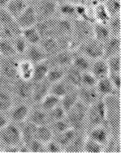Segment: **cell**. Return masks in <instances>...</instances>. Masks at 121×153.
Returning <instances> with one entry per match:
<instances>
[{
  "mask_svg": "<svg viewBox=\"0 0 121 153\" xmlns=\"http://www.w3.org/2000/svg\"><path fill=\"white\" fill-rule=\"evenodd\" d=\"M30 109L28 105L21 104L17 105L11 112V117L15 123H22L28 118Z\"/></svg>",
  "mask_w": 121,
  "mask_h": 153,
  "instance_id": "obj_28",
  "label": "cell"
},
{
  "mask_svg": "<svg viewBox=\"0 0 121 153\" xmlns=\"http://www.w3.org/2000/svg\"><path fill=\"white\" fill-rule=\"evenodd\" d=\"M25 52L28 58L27 60L31 62L33 64H37L41 62L45 61L46 58L47 57V54L45 53V51L37 45H31L29 47L27 48Z\"/></svg>",
  "mask_w": 121,
  "mask_h": 153,
  "instance_id": "obj_12",
  "label": "cell"
},
{
  "mask_svg": "<svg viewBox=\"0 0 121 153\" xmlns=\"http://www.w3.org/2000/svg\"><path fill=\"white\" fill-rule=\"evenodd\" d=\"M81 74L82 72L76 68L71 67L67 70V72H65L64 76L67 79L68 84L76 88H79L81 86Z\"/></svg>",
  "mask_w": 121,
  "mask_h": 153,
  "instance_id": "obj_29",
  "label": "cell"
},
{
  "mask_svg": "<svg viewBox=\"0 0 121 153\" xmlns=\"http://www.w3.org/2000/svg\"><path fill=\"white\" fill-rule=\"evenodd\" d=\"M72 34L74 39L79 42H84L93 38V22L82 19H75L72 20Z\"/></svg>",
  "mask_w": 121,
  "mask_h": 153,
  "instance_id": "obj_4",
  "label": "cell"
},
{
  "mask_svg": "<svg viewBox=\"0 0 121 153\" xmlns=\"http://www.w3.org/2000/svg\"><path fill=\"white\" fill-rule=\"evenodd\" d=\"M13 104L12 98L8 92L0 90V112H6L11 109Z\"/></svg>",
  "mask_w": 121,
  "mask_h": 153,
  "instance_id": "obj_42",
  "label": "cell"
},
{
  "mask_svg": "<svg viewBox=\"0 0 121 153\" xmlns=\"http://www.w3.org/2000/svg\"><path fill=\"white\" fill-rule=\"evenodd\" d=\"M13 43L7 39H0V55L5 58H11L16 54Z\"/></svg>",
  "mask_w": 121,
  "mask_h": 153,
  "instance_id": "obj_36",
  "label": "cell"
},
{
  "mask_svg": "<svg viewBox=\"0 0 121 153\" xmlns=\"http://www.w3.org/2000/svg\"><path fill=\"white\" fill-rule=\"evenodd\" d=\"M49 112H50L49 116H50L51 119H52L53 122L54 121H58V120L64 119L66 114H67L64 109L62 107V105H59L55 106V108H53Z\"/></svg>",
  "mask_w": 121,
  "mask_h": 153,
  "instance_id": "obj_46",
  "label": "cell"
},
{
  "mask_svg": "<svg viewBox=\"0 0 121 153\" xmlns=\"http://www.w3.org/2000/svg\"><path fill=\"white\" fill-rule=\"evenodd\" d=\"M107 62L108 68H109V72L120 73L121 59L120 54L112 56L109 59H107Z\"/></svg>",
  "mask_w": 121,
  "mask_h": 153,
  "instance_id": "obj_43",
  "label": "cell"
},
{
  "mask_svg": "<svg viewBox=\"0 0 121 153\" xmlns=\"http://www.w3.org/2000/svg\"><path fill=\"white\" fill-rule=\"evenodd\" d=\"M21 36L25 38L28 44L30 45H38L42 41V37L40 36L36 26L23 29Z\"/></svg>",
  "mask_w": 121,
  "mask_h": 153,
  "instance_id": "obj_25",
  "label": "cell"
},
{
  "mask_svg": "<svg viewBox=\"0 0 121 153\" xmlns=\"http://www.w3.org/2000/svg\"><path fill=\"white\" fill-rule=\"evenodd\" d=\"M10 0H0V8H5Z\"/></svg>",
  "mask_w": 121,
  "mask_h": 153,
  "instance_id": "obj_55",
  "label": "cell"
},
{
  "mask_svg": "<svg viewBox=\"0 0 121 153\" xmlns=\"http://www.w3.org/2000/svg\"><path fill=\"white\" fill-rule=\"evenodd\" d=\"M13 45H14L15 50L17 53H25L26 50L28 48V43L26 42L25 38L21 36V34L19 36H16L13 38Z\"/></svg>",
  "mask_w": 121,
  "mask_h": 153,
  "instance_id": "obj_45",
  "label": "cell"
},
{
  "mask_svg": "<svg viewBox=\"0 0 121 153\" xmlns=\"http://www.w3.org/2000/svg\"><path fill=\"white\" fill-rule=\"evenodd\" d=\"M87 111L88 123L92 127L102 126L107 118V106L103 100H99L91 105Z\"/></svg>",
  "mask_w": 121,
  "mask_h": 153,
  "instance_id": "obj_1",
  "label": "cell"
},
{
  "mask_svg": "<svg viewBox=\"0 0 121 153\" xmlns=\"http://www.w3.org/2000/svg\"><path fill=\"white\" fill-rule=\"evenodd\" d=\"M34 85L30 83V81L21 80L18 82L16 85V93L17 97L22 100H27L28 98L32 97Z\"/></svg>",
  "mask_w": 121,
  "mask_h": 153,
  "instance_id": "obj_20",
  "label": "cell"
},
{
  "mask_svg": "<svg viewBox=\"0 0 121 153\" xmlns=\"http://www.w3.org/2000/svg\"><path fill=\"white\" fill-rule=\"evenodd\" d=\"M83 43V55L85 56L87 59L96 60L103 57V43L97 41L94 38H91Z\"/></svg>",
  "mask_w": 121,
  "mask_h": 153,
  "instance_id": "obj_6",
  "label": "cell"
},
{
  "mask_svg": "<svg viewBox=\"0 0 121 153\" xmlns=\"http://www.w3.org/2000/svg\"><path fill=\"white\" fill-rule=\"evenodd\" d=\"M53 138V131L46 125H42L37 126V131L35 134V139L39 140L43 143H47L52 140Z\"/></svg>",
  "mask_w": 121,
  "mask_h": 153,
  "instance_id": "obj_30",
  "label": "cell"
},
{
  "mask_svg": "<svg viewBox=\"0 0 121 153\" xmlns=\"http://www.w3.org/2000/svg\"><path fill=\"white\" fill-rule=\"evenodd\" d=\"M83 151L88 153H100L103 151V146L88 137L84 139Z\"/></svg>",
  "mask_w": 121,
  "mask_h": 153,
  "instance_id": "obj_41",
  "label": "cell"
},
{
  "mask_svg": "<svg viewBox=\"0 0 121 153\" xmlns=\"http://www.w3.org/2000/svg\"><path fill=\"white\" fill-rule=\"evenodd\" d=\"M33 5L36 11L37 22L55 17L59 7V3L55 0H37Z\"/></svg>",
  "mask_w": 121,
  "mask_h": 153,
  "instance_id": "obj_2",
  "label": "cell"
},
{
  "mask_svg": "<svg viewBox=\"0 0 121 153\" xmlns=\"http://www.w3.org/2000/svg\"><path fill=\"white\" fill-rule=\"evenodd\" d=\"M50 83L47 80H42L36 83L34 86L32 98L34 102L40 103L44 98L49 94L50 91Z\"/></svg>",
  "mask_w": 121,
  "mask_h": 153,
  "instance_id": "obj_11",
  "label": "cell"
},
{
  "mask_svg": "<svg viewBox=\"0 0 121 153\" xmlns=\"http://www.w3.org/2000/svg\"><path fill=\"white\" fill-rule=\"evenodd\" d=\"M28 5L29 3L26 0H10L5 9L15 19H16Z\"/></svg>",
  "mask_w": 121,
  "mask_h": 153,
  "instance_id": "obj_18",
  "label": "cell"
},
{
  "mask_svg": "<svg viewBox=\"0 0 121 153\" xmlns=\"http://www.w3.org/2000/svg\"><path fill=\"white\" fill-rule=\"evenodd\" d=\"M40 43L42 45L41 47L47 55L54 56L60 50H62L56 37L51 36V37L42 38Z\"/></svg>",
  "mask_w": 121,
  "mask_h": 153,
  "instance_id": "obj_13",
  "label": "cell"
},
{
  "mask_svg": "<svg viewBox=\"0 0 121 153\" xmlns=\"http://www.w3.org/2000/svg\"><path fill=\"white\" fill-rule=\"evenodd\" d=\"M5 152H19V148L17 146H7Z\"/></svg>",
  "mask_w": 121,
  "mask_h": 153,
  "instance_id": "obj_54",
  "label": "cell"
},
{
  "mask_svg": "<svg viewBox=\"0 0 121 153\" xmlns=\"http://www.w3.org/2000/svg\"><path fill=\"white\" fill-rule=\"evenodd\" d=\"M72 59L73 55L69 50H62L54 55V62L59 67H69L72 63Z\"/></svg>",
  "mask_w": 121,
  "mask_h": 153,
  "instance_id": "obj_21",
  "label": "cell"
},
{
  "mask_svg": "<svg viewBox=\"0 0 121 153\" xmlns=\"http://www.w3.org/2000/svg\"><path fill=\"white\" fill-rule=\"evenodd\" d=\"M49 70H50L49 64H47L45 61L37 63L36 66H34L32 80L34 81V83H37V82L46 79Z\"/></svg>",
  "mask_w": 121,
  "mask_h": 153,
  "instance_id": "obj_22",
  "label": "cell"
},
{
  "mask_svg": "<svg viewBox=\"0 0 121 153\" xmlns=\"http://www.w3.org/2000/svg\"><path fill=\"white\" fill-rule=\"evenodd\" d=\"M69 92V89L67 85V84L62 80L56 82V83H54L50 86V91L49 93L57 97L61 98L67 94Z\"/></svg>",
  "mask_w": 121,
  "mask_h": 153,
  "instance_id": "obj_34",
  "label": "cell"
},
{
  "mask_svg": "<svg viewBox=\"0 0 121 153\" xmlns=\"http://www.w3.org/2000/svg\"><path fill=\"white\" fill-rule=\"evenodd\" d=\"M87 111L88 106L80 100H77V102L66 114L71 126L75 129L80 127L86 119Z\"/></svg>",
  "mask_w": 121,
  "mask_h": 153,
  "instance_id": "obj_3",
  "label": "cell"
},
{
  "mask_svg": "<svg viewBox=\"0 0 121 153\" xmlns=\"http://www.w3.org/2000/svg\"><path fill=\"white\" fill-rule=\"evenodd\" d=\"M28 147V149H29V152H31L41 153L46 152L45 143H43L39 140H37V139H33L31 142L29 143Z\"/></svg>",
  "mask_w": 121,
  "mask_h": 153,
  "instance_id": "obj_48",
  "label": "cell"
},
{
  "mask_svg": "<svg viewBox=\"0 0 121 153\" xmlns=\"http://www.w3.org/2000/svg\"><path fill=\"white\" fill-rule=\"evenodd\" d=\"M55 37L56 36H70L72 34V20H69L68 18L64 17H55Z\"/></svg>",
  "mask_w": 121,
  "mask_h": 153,
  "instance_id": "obj_9",
  "label": "cell"
},
{
  "mask_svg": "<svg viewBox=\"0 0 121 153\" xmlns=\"http://www.w3.org/2000/svg\"><path fill=\"white\" fill-rule=\"evenodd\" d=\"M90 70H91L90 72L93 74V76L98 80L102 78L107 77L109 74V68L107 66V61L101 59H96L92 67H90Z\"/></svg>",
  "mask_w": 121,
  "mask_h": 153,
  "instance_id": "obj_15",
  "label": "cell"
},
{
  "mask_svg": "<svg viewBox=\"0 0 121 153\" xmlns=\"http://www.w3.org/2000/svg\"><path fill=\"white\" fill-rule=\"evenodd\" d=\"M103 4L111 17L120 15V0H106Z\"/></svg>",
  "mask_w": 121,
  "mask_h": 153,
  "instance_id": "obj_40",
  "label": "cell"
},
{
  "mask_svg": "<svg viewBox=\"0 0 121 153\" xmlns=\"http://www.w3.org/2000/svg\"><path fill=\"white\" fill-rule=\"evenodd\" d=\"M76 136L77 135H76V129L73 128V127H70L68 130L57 134L56 142L62 148H66Z\"/></svg>",
  "mask_w": 121,
  "mask_h": 153,
  "instance_id": "obj_27",
  "label": "cell"
},
{
  "mask_svg": "<svg viewBox=\"0 0 121 153\" xmlns=\"http://www.w3.org/2000/svg\"><path fill=\"white\" fill-rule=\"evenodd\" d=\"M7 123H8L7 119L3 115L0 114V130H1L2 128H3V127L7 124Z\"/></svg>",
  "mask_w": 121,
  "mask_h": 153,
  "instance_id": "obj_53",
  "label": "cell"
},
{
  "mask_svg": "<svg viewBox=\"0 0 121 153\" xmlns=\"http://www.w3.org/2000/svg\"><path fill=\"white\" fill-rule=\"evenodd\" d=\"M46 152L51 153H58L62 152V147L56 141L51 140L50 142L46 143Z\"/></svg>",
  "mask_w": 121,
  "mask_h": 153,
  "instance_id": "obj_51",
  "label": "cell"
},
{
  "mask_svg": "<svg viewBox=\"0 0 121 153\" xmlns=\"http://www.w3.org/2000/svg\"><path fill=\"white\" fill-rule=\"evenodd\" d=\"M107 27L110 30L111 35L115 36H120L121 32V20L120 15L111 16L107 24Z\"/></svg>",
  "mask_w": 121,
  "mask_h": 153,
  "instance_id": "obj_38",
  "label": "cell"
},
{
  "mask_svg": "<svg viewBox=\"0 0 121 153\" xmlns=\"http://www.w3.org/2000/svg\"><path fill=\"white\" fill-rule=\"evenodd\" d=\"M95 87L99 95L103 96H113L116 94V92L117 91L108 76L99 79Z\"/></svg>",
  "mask_w": 121,
  "mask_h": 153,
  "instance_id": "obj_19",
  "label": "cell"
},
{
  "mask_svg": "<svg viewBox=\"0 0 121 153\" xmlns=\"http://www.w3.org/2000/svg\"><path fill=\"white\" fill-rule=\"evenodd\" d=\"M26 1H27V2H28L29 4H30V3H31V2H36L37 0H26Z\"/></svg>",
  "mask_w": 121,
  "mask_h": 153,
  "instance_id": "obj_59",
  "label": "cell"
},
{
  "mask_svg": "<svg viewBox=\"0 0 121 153\" xmlns=\"http://www.w3.org/2000/svg\"><path fill=\"white\" fill-rule=\"evenodd\" d=\"M106 0H91L92 3H104Z\"/></svg>",
  "mask_w": 121,
  "mask_h": 153,
  "instance_id": "obj_57",
  "label": "cell"
},
{
  "mask_svg": "<svg viewBox=\"0 0 121 153\" xmlns=\"http://www.w3.org/2000/svg\"><path fill=\"white\" fill-rule=\"evenodd\" d=\"M65 2L72 3L75 6H88L89 3H91V0H66Z\"/></svg>",
  "mask_w": 121,
  "mask_h": 153,
  "instance_id": "obj_52",
  "label": "cell"
},
{
  "mask_svg": "<svg viewBox=\"0 0 121 153\" xmlns=\"http://www.w3.org/2000/svg\"><path fill=\"white\" fill-rule=\"evenodd\" d=\"M55 1H56L57 3H59V4H61V3H64L66 0H55Z\"/></svg>",
  "mask_w": 121,
  "mask_h": 153,
  "instance_id": "obj_58",
  "label": "cell"
},
{
  "mask_svg": "<svg viewBox=\"0 0 121 153\" xmlns=\"http://www.w3.org/2000/svg\"><path fill=\"white\" fill-rule=\"evenodd\" d=\"M64 75L65 71L63 69V67H53V68H50L46 79L50 84H54L62 80L64 77Z\"/></svg>",
  "mask_w": 121,
  "mask_h": 153,
  "instance_id": "obj_37",
  "label": "cell"
},
{
  "mask_svg": "<svg viewBox=\"0 0 121 153\" xmlns=\"http://www.w3.org/2000/svg\"><path fill=\"white\" fill-rule=\"evenodd\" d=\"M79 100L78 97V93L77 92H69L67 94L63 96L61 99H60V102H61V105L64 109L66 113L69 110V109L77 102V100Z\"/></svg>",
  "mask_w": 121,
  "mask_h": 153,
  "instance_id": "obj_35",
  "label": "cell"
},
{
  "mask_svg": "<svg viewBox=\"0 0 121 153\" xmlns=\"http://www.w3.org/2000/svg\"><path fill=\"white\" fill-rule=\"evenodd\" d=\"M89 138L93 139L97 143H99L102 146H104L109 141V134L108 132L104 128L102 125L98 126L95 127H93L89 134Z\"/></svg>",
  "mask_w": 121,
  "mask_h": 153,
  "instance_id": "obj_16",
  "label": "cell"
},
{
  "mask_svg": "<svg viewBox=\"0 0 121 153\" xmlns=\"http://www.w3.org/2000/svg\"><path fill=\"white\" fill-rule=\"evenodd\" d=\"M98 79L93 76L91 72L85 71L81 74V86L95 87Z\"/></svg>",
  "mask_w": 121,
  "mask_h": 153,
  "instance_id": "obj_47",
  "label": "cell"
},
{
  "mask_svg": "<svg viewBox=\"0 0 121 153\" xmlns=\"http://www.w3.org/2000/svg\"><path fill=\"white\" fill-rule=\"evenodd\" d=\"M37 131V126L34 125L30 122H28L21 131V135H22V141L25 143V144L28 145L33 139H35V134Z\"/></svg>",
  "mask_w": 121,
  "mask_h": 153,
  "instance_id": "obj_32",
  "label": "cell"
},
{
  "mask_svg": "<svg viewBox=\"0 0 121 153\" xmlns=\"http://www.w3.org/2000/svg\"><path fill=\"white\" fill-rule=\"evenodd\" d=\"M52 127L57 134L61 133L63 131L68 130V128L72 127L68 121H65L64 119L58 120V121H54Z\"/></svg>",
  "mask_w": 121,
  "mask_h": 153,
  "instance_id": "obj_49",
  "label": "cell"
},
{
  "mask_svg": "<svg viewBox=\"0 0 121 153\" xmlns=\"http://www.w3.org/2000/svg\"><path fill=\"white\" fill-rule=\"evenodd\" d=\"M93 4V19L94 22L102 23L107 25L110 20V15L108 14L107 9L103 3H92Z\"/></svg>",
  "mask_w": 121,
  "mask_h": 153,
  "instance_id": "obj_17",
  "label": "cell"
},
{
  "mask_svg": "<svg viewBox=\"0 0 121 153\" xmlns=\"http://www.w3.org/2000/svg\"><path fill=\"white\" fill-rule=\"evenodd\" d=\"M108 78L110 79L111 83L116 88L117 91L120 90L121 88V76L120 73H115V72H109L108 74Z\"/></svg>",
  "mask_w": 121,
  "mask_h": 153,
  "instance_id": "obj_50",
  "label": "cell"
},
{
  "mask_svg": "<svg viewBox=\"0 0 121 153\" xmlns=\"http://www.w3.org/2000/svg\"><path fill=\"white\" fill-rule=\"evenodd\" d=\"M84 139L81 138H77L76 137L75 139L66 147V152H80L83 151V147H84Z\"/></svg>",
  "mask_w": 121,
  "mask_h": 153,
  "instance_id": "obj_44",
  "label": "cell"
},
{
  "mask_svg": "<svg viewBox=\"0 0 121 153\" xmlns=\"http://www.w3.org/2000/svg\"><path fill=\"white\" fill-rule=\"evenodd\" d=\"M33 71L34 64L28 60H23L18 64V76H20L22 80H31Z\"/></svg>",
  "mask_w": 121,
  "mask_h": 153,
  "instance_id": "obj_23",
  "label": "cell"
},
{
  "mask_svg": "<svg viewBox=\"0 0 121 153\" xmlns=\"http://www.w3.org/2000/svg\"><path fill=\"white\" fill-rule=\"evenodd\" d=\"M58 12H59L60 16L68 18L69 20H73L77 19V11H76V6L69 3L68 2L59 4Z\"/></svg>",
  "mask_w": 121,
  "mask_h": 153,
  "instance_id": "obj_24",
  "label": "cell"
},
{
  "mask_svg": "<svg viewBox=\"0 0 121 153\" xmlns=\"http://www.w3.org/2000/svg\"><path fill=\"white\" fill-rule=\"evenodd\" d=\"M78 97L79 100L87 106H90L99 100V93L96 89V87H79Z\"/></svg>",
  "mask_w": 121,
  "mask_h": 153,
  "instance_id": "obj_8",
  "label": "cell"
},
{
  "mask_svg": "<svg viewBox=\"0 0 121 153\" xmlns=\"http://www.w3.org/2000/svg\"><path fill=\"white\" fill-rule=\"evenodd\" d=\"M3 28L2 25L0 24V39H3Z\"/></svg>",
  "mask_w": 121,
  "mask_h": 153,
  "instance_id": "obj_56",
  "label": "cell"
},
{
  "mask_svg": "<svg viewBox=\"0 0 121 153\" xmlns=\"http://www.w3.org/2000/svg\"><path fill=\"white\" fill-rule=\"evenodd\" d=\"M40 103H41L42 109L47 112L51 110V109L55 108L58 105H59V103H60V98L57 97L49 93Z\"/></svg>",
  "mask_w": 121,
  "mask_h": 153,
  "instance_id": "obj_39",
  "label": "cell"
},
{
  "mask_svg": "<svg viewBox=\"0 0 121 153\" xmlns=\"http://www.w3.org/2000/svg\"><path fill=\"white\" fill-rule=\"evenodd\" d=\"M28 118L29 122L37 126L42 125H46L48 121V114L46 111L41 109H34V111L29 112Z\"/></svg>",
  "mask_w": 121,
  "mask_h": 153,
  "instance_id": "obj_26",
  "label": "cell"
},
{
  "mask_svg": "<svg viewBox=\"0 0 121 153\" xmlns=\"http://www.w3.org/2000/svg\"><path fill=\"white\" fill-rule=\"evenodd\" d=\"M72 67L80 71L81 72H85L90 70V62L89 61V59L83 54H79V55L73 56L72 59Z\"/></svg>",
  "mask_w": 121,
  "mask_h": 153,
  "instance_id": "obj_33",
  "label": "cell"
},
{
  "mask_svg": "<svg viewBox=\"0 0 121 153\" xmlns=\"http://www.w3.org/2000/svg\"><path fill=\"white\" fill-rule=\"evenodd\" d=\"M1 72L7 79H15L18 76V64H15L11 61H6L2 63Z\"/></svg>",
  "mask_w": 121,
  "mask_h": 153,
  "instance_id": "obj_31",
  "label": "cell"
},
{
  "mask_svg": "<svg viewBox=\"0 0 121 153\" xmlns=\"http://www.w3.org/2000/svg\"><path fill=\"white\" fill-rule=\"evenodd\" d=\"M120 36H111L110 38L103 43V50H104L103 57L109 59L112 56L120 54Z\"/></svg>",
  "mask_w": 121,
  "mask_h": 153,
  "instance_id": "obj_10",
  "label": "cell"
},
{
  "mask_svg": "<svg viewBox=\"0 0 121 153\" xmlns=\"http://www.w3.org/2000/svg\"><path fill=\"white\" fill-rule=\"evenodd\" d=\"M93 38L97 41L104 43L111 37V33L107 25L99 22L93 23Z\"/></svg>",
  "mask_w": 121,
  "mask_h": 153,
  "instance_id": "obj_14",
  "label": "cell"
},
{
  "mask_svg": "<svg viewBox=\"0 0 121 153\" xmlns=\"http://www.w3.org/2000/svg\"><path fill=\"white\" fill-rule=\"evenodd\" d=\"M0 139L7 146H18L22 142L21 131L14 124H7L0 130Z\"/></svg>",
  "mask_w": 121,
  "mask_h": 153,
  "instance_id": "obj_5",
  "label": "cell"
},
{
  "mask_svg": "<svg viewBox=\"0 0 121 153\" xmlns=\"http://www.w3.org/2000/svg\"><path fill=\"white\" fill-rule=\"evenodd\" d=\"M16 20L21 30L37 25V17L34 5L29 4L27 7V8L17 17Z\"/></svg>",
  "mask_w": 121,
  "mask_h": 153,
  "instance_id": "obj_7",
  "label": "cell"
}]
</instances>
